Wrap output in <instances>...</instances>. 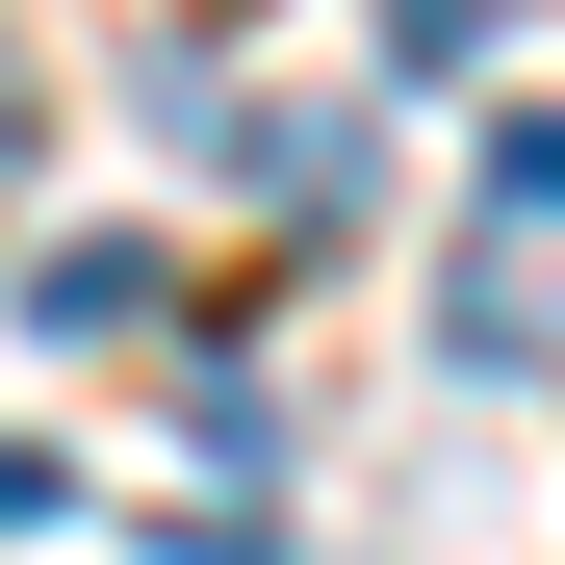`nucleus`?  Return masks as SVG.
Instances as JSON below:
<instances>
[{"mask_svg":"<svg viewBox=\"0 0 565 565\" xmlns=\"http://www.w3.org/2000/svg\"><path fill=\"white\" fill-rule=\"evenodd\" d=\"M26 514H77V462H52V437H0V540H26Z\"/></svg>","mask_w":565,"mask_h":565,"instance_id":"f03ea898","label":"nucleus"},{"mask_svg":"<svg viewBox=\"0 0 565 565\" xmlns=\"http://www.w3.org/2000/svg\"><path fill=\"white\" fill-rule=\"evenodd\" d=\"M154 309H180L154 232H52V257H26V334H154Z\"/></svg>","mask_w":565,"mask_h":565,"instance_id":"f257e3e1","label":"nucleus"},{"mask_svg":"<svg viewBox=\"0 0 565 565\" xmlns=\"http://www.w3.org/2000/svg\"><path fill=\"white\" fill-rule=\"evenodd\" d=\"M0 206H26V52H0Z\"/></svg>","mask_w":565,"mask_h":565,"instance_id":"7ed1b4c3","label":"nucleus"}]
</instances>
